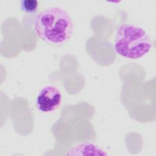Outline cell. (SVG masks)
<instances>
[{"label": "cell", "instance_id": "4", "mask_svg": "<svg viewBox=\"0 0 156 156\" xmlns=\"http://www.w3.org/2000/svg\"><path fill=\"white\" fill-rule=\"evenodd\" d=\"M68 151L69 152H82L80 155H83L85 152L88 151L91 155H107L102 149L98 146L91 143H81L71 148Z\"/></svg>", "mask_w": 156, "mask_h": 156}, {"label": "cell", "instance_id": "5", "mask_svg": "<svg viewBox=\"0 0 156 156\" xmlns=\"http://www.w3.org/2000/svg\"><path fill=\"white\" fill-rule=\"evenodd\" d=\"M38 2L37 0H22L20 1V9L24 13L32 14L37 12Z\"/></svg>", "mask_w": 156, "mask_h": 156}, {"label": "cell", "instance_id": "2", "mask_svg": "<svg viewBox=\"0 0 156 156\" xmlns=\"http://www.w3.org/2000/svg\"><path fill=\"white\" fill-rule=\"evenodd\" d=\"M152 46L149 35L140 26L124 23L116 30L114 50L124 58L132 60L141 58L149 52Z\"/></svg>", "mask_w": 156, "mask_h": 156}, {"label": "cell", "instance_id": "1", "mask_svg": "<svg viewBox=\"0 0 156 156\" xmlns=\"http://www.w3.org/2000/svg\"><path fill=\"white\" fill-rule=\"evenodd\" d=\"M34 30L43 41L52 45H62L71 38L73 22L69 13L60 7L41 11L34 20Z\"/></svg>", "mask_w": 156, "mask_h": 156}, {"label": "cell", "instance_id": "3", "mask_svg": "<svg viewBox=\"0 0 156 156\" xmlns=\"http://www.w3.org/2000/svg\"><path fill=\"white\" fill-rule=\"evenodd\" d=\"M62 96L60 90L53 85L43 88L36 99V106L43 113H51L55 111L60 106Z\"/></svg>", "mask_w": 156, "mask_h": 156}]
</instances>
